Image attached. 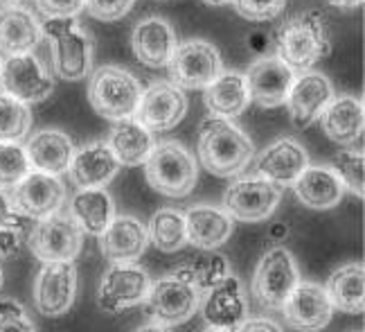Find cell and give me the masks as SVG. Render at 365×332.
Returning a JSON list of instances; mask_svg holds the SVG:
<instances>
[{"mask_svg": "<svg viewBox=\"0 0 365 332\" xmlns=\"http://www.w3.org/2000/svg\"><path fill=\"white\" fill-rule=\"evenodd\" d=\"M196 151L203 168L221 178L242 174L255 156L250 138L230 118L219 116H210L201 122Z\"/></svg>", "mask_w": 365, "mask_h": 332, "instance_id": "1", "label": "cell"}, {"mask_svg": "<svg viewBox=\"0 0 365 332\" xmlns=\"http://www.w3.org/2000/svg\"><path fill=\"white\" fill-rule=\"evenodd\" d=\"M277 59L284 61L291 71H312L314 64L331 52L329 27L325 14L318 9L302 11L289 19L275 36Z\"/></svg>", "mask_w": 365, "mask_h": 332, "instance_id": "2", "label": "cell"}, {"mask_svg": "<svg viewBox=\"0 0 365 332\" xmlns=\"http://www.w3.org/2000/svg\"><path fill=\"white\" fill-rule=\"evenodd\" d=\"M147 183L163 197L180 199L187 197L196 186L199 170L190 151L176 141H165L153 145L145 161Z\"/></svg>", "mask_w": 365, "mask_h": 332, "instance_id": "3", "label": "cell"}, {"mask_svg": "<svg viewBox=\"0 0 365 332\" xmlns=\"http://www.w3.org/2000/svg\"><path fill=\"white\" fill-rule=\"evenodd\" d=\"M143 86L140 79L118 66H100L91 73L88 102L106 120H129L133 118Z\"/></svg>", "mask_w": 365, "mask_h": 332, "instance_id": "4", "label": "cell"}, {"mask_svg": "<svg viewBox=\"0 0 365 332\" xmlns=\"http://www.w3.org/2000/svg\"><path fill=\"white\" fill-rule=\"evenodd\" d=\"M41 34L50 39L52 68L61 79L79 81L91 75L93 44L77 19H48L41 25Z\"/></svg>", "mask_w": 365, "mask_h": 332, "instance_id": "5", "label": "cell"}, {"mask_svg": "<svg viewBox=\"0 0 365 332\" xmlns=\"http://www.w3.org/2000/svg\"><path fill=\"white\" fill-rule=\"evenodd\" d=\"M300 283V271L284 246H275L266 251L252 276V296L257 298L262 308L279 310L284 301L293 292V287Z\"/></svg>", "mask_w": 365, "mask_h": 332, "instance_id": "6", "label": "cell"}, {"mask_svg": "<svg viewBox=\"0 0 365 332\" xmlns=\"http://www.w3.org/2000/svg\"><path fill=\"white\" fill-rule=\"evenodd\" d=\"M143 308L145 316L153 323L167 328L180 326L187 323L199 310V292L174 276H165V278L149 285Z\"/></svg>", "mask_w": 365, "mask_h": 332, "instance_id": "7", "label": "cell"}, {"mask_svg": "<svg viewBox=\"0 0 365 332\" xmlns=\"http://www.w3.org/2000/svg\"><path fill=\"white\" fill-rule=\"evenodd\" d=\"M167 68H170L172 84L180 91H203L223 71V64L212 44L194 39L176 46Z\"/></svg>", "mask_w": 365, "mask_h": 332, "instance_id": "8", "label": "cell"}, {"mask_svg": "<svg viewBox=\"0 0 365 332\" xmlns=\"http://www.w3.org/2000/svg\"><path fill=\"white\" fill-rule=\"evenodd\" d=\"M27 242L38 260L68 262L79 256L83 246V231L73 219V215L54 213L36 221Z\"/></svg>", "mask_w": 365, "mask_h": 332, "instance_id": "9", "label": "cell"}, {"mask_svg": "<svg viewBox=\"0 0 365 332\" xmlns=\"http://www.w3.org/2000/svg\"><path fill=\"white\" fill-rule=\"evenodd\" d=\"M282 199V192L262 176H246L232 181L223 192V208L232 219L240 221H264L269 219Z\"/></svg>", "mask_w": 365, "mask_h": 332, "instance_id": "10", "label": "cell"}, {"mask_svg": "<svg viewBox=\"0 0 365 332\" xmlns=\"http://www.w3.org/2000/svg\"><path fill=\"white\" fill-rule=\"evenodd\" d=\"M0 86L11 98L36 104L50 98L54 81L32 52H23L11 54L0 66Z\"/></svg>", "mask_w": 365, "mask_h": 332, "instance_id": "11", "label": "cell"}, {"mask_svg": "<svg viewBox=\"0 0 365 332\" xmlns=\"http://www.w3.org/2000/svg\"><path fill=\"white\" fill-rule=\"evenodd\" d=\"M149 273L133 262H113L97 292V303L104 312L118 314L135 306H143L149 292Z\"/></svg>", "mask_w": 365, "mask_h": 332, "instance_id": "12", "label": "cell"}, {"mask_svg": "<svg viewBox=\"0 0 365 332\" xmlns=\"http://www.w3.org/2000/svg\"><path fill=\"white\" fill-rule=\"evenodd\" d=\"M187 98L172 81H153L140 95L133 120L149 131H170L185 118Z\"/></svg>", "mask_w": 365, "mask_h": 332, "instance_id": "13", "label": "cell"}, {"mask_svg": "<svg viewBox=\"0 0 365 332\" xmlns=\"http://www.w3.org/2000/svg\"><path fill=\"white\" fill-rule=\"evenodd\" d=\"M9 201L21 215L30 219H43L59 213L66 201V186L59 181V176L30 170L14 186Z\"/></svg>", "mask_w": 365, "mask_h": 332, "instance_id": "14", "label": "cell"}, {"mask_svg": "<svg viewBox=\"0 0 365 332\" xmlns=\"http://www.w3.org/2000/svg\"><path fill=\"white\" fill-rule=\"evenodd\" d=\"M77 269L73 260L46 262L34 283V306L43 316H61L75 303Z\"/></svg>", "mask_w": 365, "mask_h": 332, "instance_id": "15", "label": "cell"}, {"mask_svg": "<svg viewBox=\"0 0 365 332\" xmlns=\"http://www.w3.org/2000/svg\"><path fill=\"white\" fill-rule=\"evenodd\" d=\"M334 98V86L329 77L316 71H302L298 77H293V84L287 95V109L291 122L296 127L304 129L320 118L325 106Z\"/></svg>", "mask_w": 365, "mask_h": 332, "instance_id": "16", "label": "cell"}, {"mask_svg": "<svg viewBox=\"0 0 365 332\" xmlns=\"http://www.w3.org/2000/svg\"><path fill=\"white\" fill-rule=\"evenodd\" d=\"M279 310L284 312V321L300 332L325 330L334 316L325 287L316 283H298Z\"/></svg>", "mask_w": 365, "mask_h": 332, "instance_id": "17", "label": "cell"}, {"mask_svg": "<svg viewBox=\"0 0 365 332\" xmlns=\"http://www.w3.org/2000/svg\"><path fill=\"white\" fill-rule=\"evenodd\" d=\"M201 310H203V319L210 328L235 332L248 319V303L240 278L228 273L221 283L210 287L205 292Z\"/></svg>", "mask_w": 365, "mask_h": 332, "instance_id": "18", "label": "cell"}, {"mask_svg": "<svg viewBox=\"0 0 365 332\" xmlns=\"http://www.w3.org/2000/svg\"><path fill=\"white\" fill-rule=\"evenodd\" d=\"M296 71L279 61L277 57H262L248 68L246 73V86L250 102H255L262 109H275L282 106L289 89L293 84Z\"/></svg>", "mask_w": 365, "mask_h": 332, "instance_id": "19", "label": "cell"}, {"mask_svg": "<svg viewBox=\"0 0 365 332\" xmlns=\"http://www.w3.org/2000/svg\"><path fill=\"white\" fill-rule=\"evenodd\" d=\"M309 165L307 149L293 138H279L257 159V172L275 186H293Z\"/></svg>", "mask_w": 365, "mask_h": 332, "instance_id": "20", "label": "cell"}, {"mask_svg": "<svg viewBox=\"0 0 365 332\" xmlns=\"http://www.w3.org/2000/svg\"><path fill=\"white\" fill-rule=\"evenodd\" d=\"M131 48L147 68H165L176 50L174 27L160 16H147L133 27Z\"/></svg>", "mask_w": 365, "mask_h": 332, "instance_id": "21", "label": "cell"}, {"mask_svg": "<svg viewBox=\"0 0 365 332\" xmlns=\"http://www.w3.org/2000/svg\"><path fill=\"white\" fill-rule=\"evenodd\" d=\"M149 244L147 226L133 215H115L100 235V248L110 262H133Z\"/></svg>", "mask_w": 365, "mask_h": 332, "instance_id": "22", "label": "cell"}, {"mask_svg": "<svg viewBox=\"0 0 365 332\" xmlns=\"http://www.w3.org/2000/svg\"><path fill=\"white\" fill-rule=\"evenodd\" d=\"M120 170V161L110 151L106 143H91L83 145L73 154L68 165V172L73 183L81 190L86 188H104Z\"/></svg>", "mask_w": 365, "mask_h": 332, "instance_id": "23", "label": "cell"}, {"mask_svg": "<svg viewBox=\"0 0 365 332\" xmlns=\"http://www.w3.org/2000/svg\"><path fill=\"white\" fill-rule=\"evenodd\" d=\"M185 215L187 244L201 251H215L223 246L232 235V217L215 206H192Z\"/></svg>", "mask_w": 365, "mask_h": 332, "instance_id": "24", "label": "cell"}, {"mask_svg": "<svg viewBox=\"0 0 365 332\" xmlns=\"http://www.w3.org/2000/svg\"><path fill=\"white\" fill-rule=\"evenodd\" d=\"M320 122L331 143L352 147L363 138V104L352 95L331 98V102L320 114Z\"/></svg>", "mask_w": 365, "mask_h": 332, "instance_id": "25", "label": "cell"}, {"mask_svg": "<svg viewBox=\"0 0 365 332\" xmlns=\"http://www.w3.org/2000/svg\"><path fill=\"white\" fill-rule=\"evenodd\" d=\"M25 154L30 161V168H34L36 172L59 176L68 172L75 147L68 134L59 129H43L32 136V141L25 147Z\"/></svg>", "mask_w": 365, "mask_h": 332, "instance_id": "26", "label": "cell"}, {"mask_svg": "<svg viewBox=\"0 0 365 332\" xmlns=\"http://www.w3.org/2000/svg\"><path fill=\"white\" fill-rule=\"evenodd\" d=\"M298 199L316 211H327L343 201L345 186L331 168L325 165H307L304 172L293 183Z\"/></svg>", "mask_w": 365, "mask_h": 332, "instance_id": "27", "label": "cell"}, {"mask_svg": "<svg viewBox=\"0 0 365 332\" xmlns=\"http://www.w3.org/2000/svg\"><path fill=\"white\" fill-rule=\"evenodd\" d=\"M203 93H205V106L210 109V114L219 118L242 116L250 104L246 75L237 71H221L203 89Z\"/></svg>", "mask_w": 365, "mask_h": 332, "instance_id": "28", "label": "cell"}, {"mask_svg": "<svg viewBox=\"0 0 365 332\" xmlns=\"http://www.w3.org/2000/svg\"><path fill=\"white\" fill-rule=\"evenodd\" d=\"M41 25L30 11L9 5L0 9V54L11 57V54L32 52L41 41Z\"/></svg>", "mask_w": 365, "mask_h": 332, "instance_id": "29", "label": "cell"}, {"mask_svg": "<svg viewBox=\"0 0 365 332\" xmlns=\"http://www.w3.org/2000/svg\"><path fill=\"white\" fill-rule=\"evenodd\" d=\"M70 215L86 235H102L115 217V203L104 188H86L70 199Z\"/></svg>", "mask_w": 365, "mask_h": 332, "instance_id": "30", "label": "cell"}, {"mask_svg": "<svg viewBox=\"0 0 365 332\" xmlns=\"http://www.w3.org/2000/svg\"><path fill=\"white\" fill-rule=\"evenodd\" d=\"M325 292L329 296V303L334 310H341L347 314H361L365 308V273L363 265L349 262L336 269L329 281Z\"/></svg>", "mask_w": 365, "mask_h": 332, "instance_id": "31", "label": "cell"}, {"mask_svg": "<svg viewBox=\"0 0 365 332\" xmlns=\"http://www.w3.org/2000/svg\"><path fill=\"white\" fill-rule=\"evenodd\" d=\"M110 151L115 154V159L120 161V165H129V168H135V165H145L147 156L153 149V136L149 129H145L143 124L135 120H120L113 129H110L108 143Z\"/></svg>", "mask_w": 365, "mask_h": 332, "instance_id": "32", "label": "cell"}, {"mask_svg": "<svg viewBox=\"0 0 365 332\" xmlns=\"http://www.w3.org/2000/svg\"><path fill=\"white\" fill-rule=\"evenodd\" d=\"M228 273H230V265L221 253L201 251L194 258L180 262L170 276H174V278H178L182 283H187L190 287L196 289V292H207L210 287L221 283Z\"/></svg>", "mask_w": 365, "mask_h": 332, "instance_id": "33", "label": "cell"}, {"mask_svg": "<svg viewBox=\"0 0 365 332\" xmlns=\"http://www.w3.org/2000/svg\"><path fill=\"white\" fill-rule=\"evenodd\" d=\"M149 242L163 253H176L187 244L185 215L174 208H163L153 213L147 226Z\"/></svg>", "mask_w": 365, "mask_h": 332, "instance_id": "34", "label": "cell"}, {"mask_svg": "<svg viewBox=\"0 0 365 332\" xmlns=\"http://www.w3.org/2000/svg\"><path fill=\"white\" fill-rule=\"evenodd\" d=\"M32 111L7 93H0V143H21L30 134Z\"/></svg>", "mask_w": 365, "mask_h": 332, "instance_id": "35", "label": "cell"}, {"mask_svg": "<svg viewBox=\"0 0 365 332\" xmlns=\"http://www.w3.org/2000/svg\"><path fill=\"white\" fill-rule=\"evenodd\" d=\"M345 188H349L354 195H365V159L363 151H354L349 147H343L339 154L334 156V168H331Z\"/></svg>", "mask_w": 365, "mask_h": 332, "instance_id": "36", "label": "cell"}, {"mask_svg": "<svg viewBox=\"0 0 365 332\" xmlns=\"http://www.w3.org/2000/svg\"><path fill=\"white\" fill-rule=\"evenodd\" d=\"M30 170L25 147L19 143H0V188H14Z\"/></svg>", "mask_w": 365, "mask_h": 332, "instance_id": "37", "label": "cell"}, {"mask_svg": "<svg viewBox=\"0 0 365 332\" xmlns=\"http://www.w3.org/2000/svg\"><path fill=\"white\" fill-rule=\"evenodd\" d=\"M232 5L242 19L250 23L273 21L284 11L287 0H232Z\"/></svg>", "mask_w": 365, "mask_h": 332, "instance_id": "38", "label": "cell"}, {"mask_svg": "<svg viewBox=\"0 0 365 332\" xmlns=\"http://www.w3.org/2000/svg\"><path fill=\"white\" fill-rule=\"evenodd\" d=\"M0 332H36V328L21 303L3 298L0 301Z\"/></svg>", "mask_w": 365, "mask_h": 332, "instance_id": "39", "label": "cell"}, {"mask_svg": "<svg viewBox=\"0 0 365 332\" xmlns=\"http://www.w3.org/2000/svg\"><path fill=\"white\" fill-rule=\"evenodd\" d=\"M135 0H86V9L93 19L102 21V23H113L120 21L122 16L129 14V9L133 7Z\"/></svg>", "mask_w": 365, "mask_h": 332, "instance_id": "40", "label": "cell"}, {"mask_svg": "<svg viewBox=\"0 0 365 332\" xmlns=\"http://www.w3.org/2000/svg\"><path fill=\"white\" fill-rule=\"evenodd\" d=\"M86 0H36L38 11L48 19H75Z\"/></svg>", "mask_w": 365, "mask_h": 332, "instance_id": "41", "label": "cell"}, {"mask_svg": "<svg viewBox=\"0 0 365 332\" xmlns=\"http://www.w3.org/2000/svg\"><path fill=\"white\" fill-rule=\"evenodd\" d=\"M30 224H32V219L21 215L16 208H14L11 201H9V195H5V192L0 190V228L23 233V231L30 228Z\"/></svg>", "mask_w": 365, "mask_h": 332, "instance_id": "42", "label": "cell"}, {"mask_svg": "<svg viewBox=\"0 0 365 332\" xmlns=\"http://www.w3.org/2000/svg\"><path fill=\"white\" fill-rule=\"evenodd\" d=\"M235 332H284V330H282V326H277L273 319L255 316V319H246Z\"/></svg>", "mask_w": 365, "mask_h": 332, "instance_id": "43", "label": "cell"}, {"mask_svg": "<svg viewBox=\"0 0 365 332\" xmlns=\"http://www.w3.org/2000/svg\"><path fill=\"white\" fill-rule=\"evenodd\" d=\"M19 246H21V242H19V233L16 231L0 228V258L16 253Z\"/></svg>", "mask_w": 365, "mask_h": 332, "instance_id": "44", "label": "cell"}, {"mask_svg": "<svg viewBox=\"0 0 365 332\" xmlns=\"http://www.w3.org/2000/svg\"><path fill=\"white\" fill-rule=\"evenodd\" d=\"M135 332H172L167 326H160V323H153V321H149L147 326H140Z\"/></svg>", "mask_w": 365, "mask_h": 332, "instance_id": "45", "label": "cell"}, {"mask_svg": "<svg viewBox=\"0 0 365 332\" xmlns=\"http://www.w3.org/2000/svg\"><path fill=\"white\" fill-rule=\"evenodd\" d=\"M329 3L336 7H343V9H352V7H359L363 0H329Z\"/></svg>", "mask_w": 365, "mask_h": 332, "instance_id": "46", "label": "cell"}, {"mask_svg": "<svg viewBox=\"0 0 365 332\" xmlns=\"http://www.w3.org/2000/svg\"><path fill=\"white\" fill-rule=\"evenodd\" d=\"M205 5H215V7H221V5H228L232 0H203Z\"/></svg>", "mask_w": 365, "mask_h": 332, "instance_id": "47", "label": "cell"}, {"mask_svg": "<svg viewBox=\"0 0 365 332\" xmlns=\"http://www.w3.org/2000/svg\"><path fill=\"white\" fill-rule=\"evenodd\" d=\"M21 3V0H0V5H3V7H9V5H19Z\"/></svg>", "mask_w": 365, "mask_h": 332, "instance_id": "48", "label": "cell"}, {"mask_svg": "<svg viewBox=\"0 0 365 332\" xmlns=\"http://www.w3.org/2000/svg\"><path fill=\"white\" fill-rule=\"evenodd\" d=\"M203 332H228V330H219V328H205Z\"/></svg>", "mask_w": 365, "mask_h": 332, "instance_id": "49", "label": "cell"}, {"mask_svg": "<svg viewBox=\"0 0 365 332\" xmlns=\"http://www.w3.org/2000/svg\"><path fill=\"white\" fill-rule=\"evenodd\" d=\"M3 285H5V276H3V269H0V289H3Z\"/></svg>", "mask_w": 365, "mask_h": 332, "instance_id": "50", "label": "cell"}, {"mask_svg": "<svg viewBox=\"0 0 365 332\" xmlns=\"http://www.w3.org/2000/svg\"><path fill=\"white\" fill-rule=\"evenodd\" d=\"M0 66H3V59H0Z\"/></svg>", "mask_w": 365, "mask_h": 332, "instance_id": "51", "label": "cell"}]
</instances>
